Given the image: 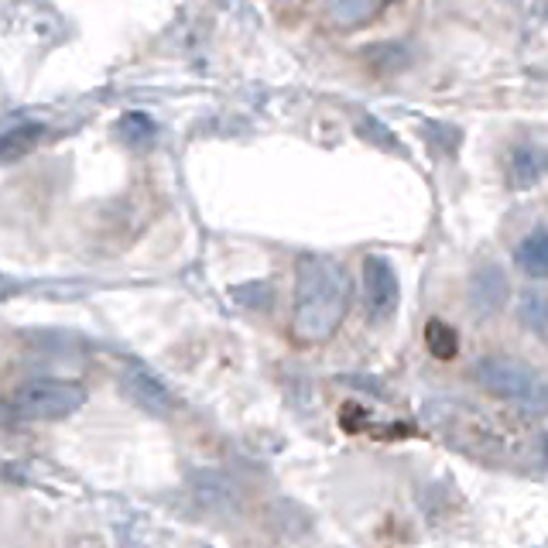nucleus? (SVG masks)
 <instances>
[{"label":"nucleus","mask_w":548,"mask_h":548,"mask_svg":"<svg viewBox=\"0 0 548 548\" xmlns=\"http://www.w3.org/2000/svg\"><path fill=\"white\" fill-rule=\"evenodd\" d=\"M377 11H381V0H326V14L336 28H360L374 21Z\"/></svg>","instance_id":"nucleus-10"},{"label":"nucleus","mask_w":548,"mask_h":548,"mask_svg":"<svg viewBox=\"0 0 548 548\" xmlns=\"http://www.w3.org/2000/svg\"><path fill=\"white\" fill-rule=\"evenodd\" d=\"M364 302H367V316L384 322L398 312L401 305V285L398 274L384 257H367L364 261Z\"/></svg>","instance_id":"nucleus-4"},{"label":"nucleus","mask_w":548,"mask_h":548,"mask_svg":"<svg viewBox=\"0 0 548 548\" xmlns=\"http://www.w3.org/2000/svg\"><path fill=\"white\" fill-rule=\"evenodd\" d=\"M281 4H295V0H281Z\"/></svg>","instance_id":"nucleus-16"},{"label":"nucleus","mask_w":548,"mask_h":548,"mask_svg":"<svg viewBox=\"0 0 548 548\" xmlns=\"http://www.w3.org/2000/svg\"><path fill=\"white\" fill-rule=\"evenodd\" d=\"M192 494H196V504L209 514H233L240 507L237 483L216 470L196 473V477H192Z\"/></svg>","instance_id":"nucleus-7"},{"label":"nucleus","mask_w":548,"mask_h":548,"mask_svg":"<svg viewBox=\"0 0 548 548\" xmlns=\"http://www.w3.org/2000/svg\"><path fill=\"white\" fill-rule=\"evenodd\" d=\"M538 449H542V456L548 459V435H545V439H542V442H538Z\"/></svg>","instance_id":"nucleus-15"},{"label":"nucleus","mask_w":548,"mask_h":548,"mask_svg":"<svg viewBox=\"0 0 548 548\" xmlns=\"http://www.w3.org/2000/svg\"><path fill=\"white\" fill-rule=\"evenodd\" d=\"M514 264L528 274V278L548 281V227L531 230L528 237H521V244L514 247Z\"/></svg>","instance_id":"nucleus-9"},{"label":"nucleus","mask_w":548,"mask_h":548,"mask_svg":"<svg viewBox=\"0 0 548 548\" xmlns=\"http://www.w3.org/2000/svg\"><path fill=\"white\" fill-rule=\"evenodd\" d=\"M117 134L124 144H131V148H144V144L155 137V124H151L148 114H137V110H131V114H124L117 120Z\"/></svg>","instance_id":"nucleus-14"},{"label":"nucleus","mask_w":548,"mask_h":548,"mask_svg":"<svg viewBox=\"0 0 548 548\" xmlns=\"http://www.w3.org/2000/svg\"><path fill=\"white\" fill-rule=\"evenodd\" d=\"M473 381L487 394L511 401V405L548 411V384L528 364L514 357H483L473 367Z\"/></svg>","instance_id":"nucleus-2"},{"label":"nucleus","mask_w":548,"mask_h":548,"mask_svg":"<svg viewBox=\"0 0 548 548\" xmlns=\"http://www.w3.org/2000/svg\"><path fill=\"white\" fill-rule=\"evenodd\" d=\"M350 309V274L329 254H302L295 264L292 336L302 346L326 343Z\"/></svg>","instance_id":"nucleus-1"},{"label":"nucleus","mask_w":548,"mask_h":548,"mask_svg":"<svg viewBox=\"0 0 548 548\" xmlns=\"http://www.w3.org/2000/svg\"><path fill=\"white\" fill-rule=\"evenodd\" d=\"M120 388H124V394L134 401L137 408L148 411V415H155V418H168L175 411L172 391H168L165 384H161L158 377L141 364H127L124 370H120Z\"/></svg>","instance_id":"nucleus-5"},{"label":"nucleus","mask_w":548,"mask_h":548,"mask_svg":"<svg viewBox=\"0 0 548 548\" xmlns=\"http://www.w3.org/2000/svg\"><path fill=\"white\" fill-rule=\"evenodd\" d=\"M83 401V384L62 381V377H38V381H28L14 391L11 408L14 415L28 418V422H59V418H69L72 411L83 408Z\"/></svg>","instance_id":"nucleus-3"},{"label":"nucleus","mask_w":548,"mask_h":548,"mask_svg":"<svg viewBox=\"0 0 548 548\" xmlns=\"http://www.w3.org/2000/svg\"><path fill=\"white\" fill-rule=\"evenodd\" d=\"M425 346H429L435 360H453L459 353V333L449 322L432 319L429 326H425Z\"/></svg>","instance_id":"nucleus-13"},{"label":"nucleus","mask_w":548,"mask_h":548,"mask_svg":"<svg viewBox=\"0 0 548 548\" xmlns=\"http://www.w3.org/2000/svg\"><path fill=\"white\" fill-rule=\"evenodd\" d=\"M38 137H42V124L21 120V124L7 127V131L0 134V161H14V158L28 155V151L38 144Z\"/></svg>","instance_id":"nucleus-12"},{"label":"nucleus","mask_w":548,"mask_h":548,"mask_svg":"<svg viewBox=\"0 0 548 548\" xmlns=\"http://www.w3.org/2000/svg\"><path fill=\"white\" fill-rule=\"evenodd\" d=\"M518 322L528 333H545L548 329V292L545 288H525L518 295Z\"/></svg>","instance_id":"nucleus-11"},{"label":"nucleus","mask_w":548,"mask_h":548,"mask_svg":"<svg viewBox=\"0 0 548 548\" xmlns=\"http://www.w3.org/2000/svg\"><path fill=\"white\" fill-rule=\"evenodd\" d=\"M548 175V151L542 144H518V148L507 155V185L518 192L531 189V185H538Z\"/></svg>","instance_id":"nucleus-8"},{"label":"nucleus","mask_w":548,"mask_h":548,"mask_svg":"<svg viewBox=\"0 0 548 548\" xmlns=\"http://www.w3.org/2000/svg\"><path fill=\"white\" fill-rule=\"evenodd\" d=\"M511 298V285H507V274L497 264H483V268L470 278V305L477 316H494L501 312Z\"/></svg>","instance_id":"nucleus-6"}]
</instances>
